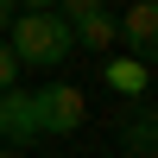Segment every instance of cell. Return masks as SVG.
<instances>
[{"label":"cell","instance_id":"6da1fadb","mask_svg":"<svg viewBox=\"0 0 158 158\" xmlns=\"http://www.w3.org/2000/svg\"><path fill=\"white\" fill-rule=\"evenodd\" d=\"M0 38H6V51L19 63H32V70H57V63L76 51V32H70L63 13H13V25Z\"/></svg>","mask_w":158,"mask_h":158},{"label":"cell","instance_id":"7a4b0ae2","mask_svg":"<svg viewBox=\"0 0 158 158\" xmlns=\"http://www.w3.org/2000/svg\"><path fill=\"white\" fill-rule=\"evenodd\" d=\"M82 114H89V101H82V89H76V82H44V89H32L38 139H51V133H76V127H82Z\"/></svg>","mask_w":158,"mask_h":158},{"label":"cell","instance_id":"3957f363","mask_svg":"<svg viewBox=\"0 0 158 158\" xmlns=\"http://www.w3.org/2000/svg\"><path fill=\"white\" fill-rule=\"evenodd\" d=\"M114 32H120L114 44H127V57L152 70V51H158V6H152V0H133L127 19H114Z\"/></svg>","mask_w":158,"mask_h":158},{"label":"cell","instance_id":"277c9868","mask_svg":"<svg viewBox=\"0 0 158 158\" xmlns=\"http://www.w3.org/2000/svg\"><path fill=\"white\" fill-rule=\"evenodd\" d=\"M38 120H32V95L25 89H0V146H32Z\"/></svg>","mask_w":158,"mask_h":158},{"label":"cell","instance_id":"5b68a950","mask_svg":"<svg viewBox=\"0 0 158 158\" xmlns=\"http://www.w3.org/2000/svg\"><path fill=\"white\" fill-rule=\"evenodd\" d=\"M101 82H108L114 95H127V101H146L152 70H146V63H133V57H120V51H108V63H101Z\"/></svg>","mask_w":158,"mask_h":158},{"label":"cell","instance_id":"8992f818","mask_svg":"<svg viewBox=\"0 0 158 158\" xmlns=\"http://www.w3.org/2000/svg\"><path fill=\"white\" fill-rule=\"evenodd\" d=\"M70 32H76V51H101V57H108V51H114V38H120L108 6H101V13H89V19H76Z\"/></svg>","mask_w":158,"mask_h":158},{"label":"cell","instance_id":"52a82bcc","mask_svg":"<svg viewBox=\"0 0 158 158\" xmlns=\"http://www.w3.org/2000/svg\"><path fill=\"white\" fill-rule=\"evenodd\" d=\"M120 133H127V152H152V146H158V127H152V101H133V120H127Z\"/></svg>","mask_w":158,"mask_h":158},{"label":"cell","instance_id":"ba28073f","mask_svg":"<svg viewBox=\"0 0 158 158\" xmlns=\"http://www.w3.org/2000/svg\"><path fill=\"white\" fill-rule=\"evenodd\" d=\"M0 89H19V57L6 51V38H0Z\"/></svg>","mask_w":158,"mask_h":158},{"label":"cell","instance_id":"9c48e42d","mask_svg":"<svg viewBox=\"0 0 158 158\" xmlns=\"http://www.w3.org/2000/svg\"><path fill=\"white\" fill-rule=\"evenodd\" d=\"M57 13L76 25V19H89V13H101V6H95V0H57Z\"/></svg>","mask_w":158,"mask_h":158},{"label":"cell","instance_id":"30bf717a","mask_svg":"<svg viewBox=\"0 0 158 158\" xmlns=\"http://www.w3.org/2000/svg\"><path fill=\"white\" fill-rule=\"evenodd\" d=\"M13 13H57V0H13Z\"/></svg>","mask_w":158,"mask_h":158},{"label":"cell","instance_id":"8fae6325","mask_svg":"<svg viewBox=\"0 0 158 158\" xmlns=\"http://www.w3.org/2000/svg\"><path fill=\"white\" fill-rule=\"evenodd\" d=\"M6 25H13V0H0V32H6Z\"/></svg>","mask_w":158,"mask_h":158},{"label":"cell","instance_id":"7c38bea8","mask_svg":"<svg viewBox=\"0 0 158 158\" xmlns=\"http://www.w3.org/2000/svg\"><path fill=\"white\" fill-rule=\"evenodd\" d=\"M95 6H108V13H114V6H120V0H95Z\"/></svg>","mask_w":158,"mask_h":158},{"label":"cell","instance_id":"4fadbf2b","mask_svg":"<svg viewBox=\"0 0 158 158\" xmlns=\"http://www.w3.org/2000/svg\"><path fill=\"white\" fill-rule=\"evenodd\" d=\"M120 158H152V152H120Z\"/></svg>","mask_w":158,"mask_h":158},{"label":"cell","instance_id":"5bb4252c","mask_svg":"<svg viewBox=\"0 0 158 158\" xmlns=\"http://www.w3.org/2000/svg\"><path fill=\"white\" fill-rule=\"evenodd\" d=\"M0 158H13V146H0Z\"/></svg>","mask_w":158,"mask_h":158}]
</instances>
